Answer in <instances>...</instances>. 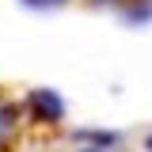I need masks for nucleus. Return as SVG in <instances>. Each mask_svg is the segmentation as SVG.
Returning a JSON list of instances; mask_svg holds the SVG:
<instances>
[{
  "label": "nucleus",
  "mask_w": 152,
  "mask_h": 152,
  "mask_svg": "<svg viewBox=\"0 0 152 152\" xmlns=\"http://www.w3.org/2000/svg\"><path fill=\"white\" fill-rule=\"evenodd\" d=\"M23 114H27V122H34V126H46V129H53L65 122V99L53 91V88H31L27 99H23Z\"/></svg>",
  "instance_id": "f257e3e1"
},
{
  "label": "nucleus",
  "mask_w": 152,
  "mask_h": 152,
  "mask_svg": "<svg viewBox=\"0 0 152 152\" xmlns=\"http://www.w3.org/2000/svg\"><path fill=\"white\" fill-rule=\"evenodd\" d=\"M23 122H27L23 103L4 99V95H0V152H8L12 145H15V133H19V126H23Z\"/></svg>",
  "instance_id": "f03ea898"
},
{
  "label": "nucleus",
  "mask_w": 152,
  "mask_h": 152,
  "mask_svg": "<svg viewBox=\"0 0 152 152\" xmlns=\"http://www.w3.org/2000/svg\"><path fill=\"white\" fill-rule=\"evenodd\" d=\"M69 137H72L76 145H91V148H110V152L118 148V145H122V137H118L114 129H72Z\"/></svg>",
  "instance_id": "7ed1b4c3"
},
{
  "label": "nucleus",
  "mask_w": 152,
  "mask_h": 152,
  "mask_svg": "<svg viewBox=\"0 0 152 152\" xmlns=\"http://www.w3.org/2000/svg\"><path fill=\"white\" fill-rule=\"evenodd\" d=\"M126 19H133V23H141V19H152V0H141V4H129V12H126Z\"/></svg>",
  "instance_id": "20e7f679"
},
{
  "label": "nucleus",
  "mask_w": 152,
  "mask_h": 152,
  "mask_svg": "<svg viewBox=\"0 0 152 152\" xmlns=\"http://www.w3.org/2000/svg\"><path fill=\"white\" fill-rule=\"evenodd\" d=\"M23 8H34V12H46V8H61V4H69V0H19Z\"/></svg>",
  "instance_id": "39448f33"
},
{
  "label": "nucleus",
  "mask_w": 152,
  "mask_h": 152,
  "mask_svg": "<svg viewBox=\"0 0 152 152\" xmlns=\"http://www.w3.org/2000/svg\"><path fill=\"white\" fill-rule=\"evenodd\" d=\"M72 152H110V148H91V145H80V148H72Z\"/></svg>",
  "instance_id": "423d86ee"
},
{
  "label": "nucleus",
  "mask_w": 152,
  "mask_h": 152,
  "mask_svg": "<svg viewBox=\"0 0 152 152\" xmlns=\"http://www.w3.org/2000/svg\"><path fill=\"white\" fill-rule=\"evenodd\" d=\"M145 148H148V152H152V133H148V137H145Z\"/></svg>",
  "instance_id": "0eeeda50"
},
{
  "label": "nucleus",
  "mask_w": 152,
  "mask_h": 152,
  "mask_svg": "<svg viewBox=\"0 0 152 152\" xmlns=\"http://www.w3.org/2000/svg\"><path fill=\"white\" fill-rule=\"evenodd\" d=\"M91 4H118V0H91Z\"/></svg>",
  "instance_id": "6e6552de"
}]
</instances>
